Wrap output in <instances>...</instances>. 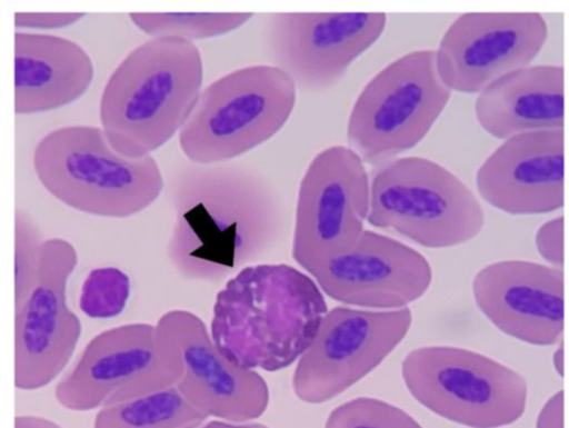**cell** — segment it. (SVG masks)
Returning <instances> with one entry per match:
<instances>
[{
	"mask_svg": "<svg viewBox=\"0 0 569 428\" xmlns=\"http://www.w3.org/2000/svg\"><path fill=\"white\" fill-rule=\"evenodd\" d=\"M130 296L127 272L113 267L93 269L82 285L80 309L91 319H112L127 309Z\"/></svg>",
	"mask_w": 569,
	"mask_h": 428,
	"instance_id": "cell-23",
	"label": "cell"
},
{
	"mask_svg": "<svg viewBox=\"0 0 569 428\" xmlns=\"http://www.w3.org/2000/svg\"><path fill=\"white\" fill-rule=\"evenodd\" d=\"M548 34L541 13L461 14L436 51L439 76L451 92L480 94L499 78L532 64Z\"/></svg>",
	"mask_w": 569,
	"mask_h": 428,
	"instance_id": "cell-14",
	"label": "cell"
},
{
	"mask_svg": "<svg viewBox=\"0 0 569 428\" xmlns=\"http://www.w3.org/2000/svg\"><path fill=\"white\" fill-rule=\"evenodd\" d=\"M94 66L79 43L53 34H14V112H51L89 91Z\"/></svg>",
	"mask_w": 569,
	"mask_h": 428,
	"instance_id": "cell-19",
	"label": "cell"
},
{
	"mask_svg": "<svg viewBox=\"0 0 569 428\" xmlns=\"http://www.w3.org/2000/svg\"><path fill=\"white\" fill-rule=\"evenodd\" d=\"M451 91L442 82L436 51H413L376 74L357 97L347 141L365 163L383 165L427 138L447 109Z\"/></svg>",
	"mask_w": 569,
	"mask_h": 428,
	"instance_id": "cell-8",
	"label": "cell"
},
{
	"mask_svg": "<svg viewBox=\"0 0 569 428\" xmlns=\"http://www.w3.org/2000/svg\"><path fill=\"white\" fill-rule=\"evenodd\" d=\"M208 417L177 386L100 410L93 428H199Z\"/></svg>",
	"mask_w": 569,
	"mask_h": 428,
	"instance_id": "cell-21",
	"label": "cell"
},
{
	"mask_svg": "<svg viewBox=\"0 0 569 428\" xmlns=\"http://www.w3.org/2000/svg\"><path fill=\"white\" fill-rule=\"evenodd\" d=\"M409 392L429 411L469 428H501L523 417L526 378L496 359L465 348L412 350L402 362Z\"/></svg>",
	"mask_w": 569,
	"mask_h": 428,
	"instance_id": "cell-7",
	"label": "cell"
},
{
	"mask_svg": "<svg viewBox=\"0 0 569 428\" xmlns=\"http://www.w3.org/2000/svg\"><path fill=\"white\" fill-rule=\"evenodd\" d=\"M536 428H565V391H557L549 397L539 411Z\"/></svg>",
	"mask_w": 569,
	"mask_h": 428,
	"instance_id": "cell-28",
	"label": "cell"
},
{
	"mask_svg": "<svg viewBox=\"0 0 569 428\" xmlns=\"http://www.w3.org/2000/svg\"><path fill=\"white\" fill-rule=\"evenodd\" d=\"M535 245L538 255L547 262V266L563 269L565 217L558 216L542 223L536 232Z\"/></svg>",
	"mask_w": 569,
	"mask_h": 428,
	"instance_id": "cell-26",
	"label": "cell"
},
{
	"mask_svg": "<svg viewBox=\"0 0 569 428\" xmlns=\"http://www.w3.org/2000/svg\"><path fill=\"white\" fill-rule=\"evenodd\" d=\"M77 266L79 252L69 240L43 241L37 283L16 308L14 386L19 391L51 385L74 355L82 324L70 308L67 290Z\"/></svg>",
	"mask_w": 569,
	"mask_h": 428,
	"instance_id": "cell-12",
	"label": "cell"
},
{
	"mask_svg": "<svg viewBox=\"0 0 569 428\" xmlns=\"http://www.w3.org/2000/svg\"><path fill=\"white\" fill-rule=\"evenodd\" d=\"M368 221L423 248L448 249L479 237L486 213L477 195L456 173L436 161L409 156L375 172Z\"/></svg>",
	"mask_w": 569,
	"mask_h": 428,
	"instance_id": "cell-6",
	"label": "cell"
},
{
	"mask_svg": "<svg viewBox=\"0 0 569 428\" xmlns=\"http://www.w3.org/2000/svg\"><path fill=\"white\" fill-rule=\"evenodd\" d=\"M308 275L328 297L373 310L408 308L427 293L432 281L430 262L419 251L370 230Z\"/></svg>",
	"mask_w": 569,
	"mask_h": 428,
	"instance_id": "cell-16",
	"label": "cell"
},
{
	"mask_svg": "<svg viewBox=\"0 0 569 428\" xmlns=\"http://www.w3.org/2000/svg\"><path fill=\"white\" fill-rule=\"evenodd\" d=\"M179 378L176 350L158 325H122L91 339L54 397L64 410L100 411L177 386Z\"/></svg>",
	"mask_w": 569,
	"mask_h": 428,
	"instance_id": "cell-9",
	"label": "cell"
},
{
	"mask_svg": "<svg viewBox=\"0 0 569 428\" xmlns=\"http://www.w3.org/2000/svg\"><path fill=\"white\" fill-rule=\"evenodd\" d=\"M168 257L181 277L219 283L286 237L284 203L262 171L236 161L190 163L171 182Z\"/></svg>",
	"mask_w": 569,
	"mask_h": 428,
	"instance_id": "cell-1",
	"label": "cell"
},
{
	"mask_svg": "<svg viewBox=\"0 0 569 428\" xmlns=\"http://www.w3.org/2000/svg\"><path fill=\"white\" fill-rule=\"evenodd\" d=\"M489 206L509 216H542L565 207V130L513 136L476 175Z\"/></svg>",
	"mask_w": 569,
	"mask_h": 428,
	"instance_id": "cell-18",
	"label": "cell"
},
{
	"mask_svg": "<svg viewBox=\"0 0 569 428\" xmlns=\"http://www.w3.org/2000/svg\"><path fill=\"white\" fill-rule=\"evenodd\" d=\"M327 313L312 277L286 265H254L219 291L209 332L230 361L277 372L305 355Z\"/></svg>",
	"mask_w": 569,
	"mask_h": 428,
	"instance_id": "cell-2",
	"label": "cell"
},
{
	"mask_svg": "<svg viewBox=\"0 0 569 428\" xmlns=\"http://www.w3.org/2000/svg\"><path fill=\"white\" fill-rule=\"evenodd\" d=\"M371 180L346 146L316 156L299 185L292 257L307 272L356 245L369 220Z\"/></svg>",
	"mask_w": 569,
	"mask_h": 428,
	"instance_id": "cell-10",
	"label": "cell"
},
{
	"mask_svg": "<svg viewBox=\"0 0 569 428\" xmlns=\"http://www.w3.org/2000/svg\"><path fill=\"white\" fill-rule=\"evenodd\" d=\"M478 123L493 138L565 130V67L530 64L508 73L478 94Z\"/></svg>",
	"mask_w": 569,
	"mask_h": 428,
	"instance_id": "cell-20",
	"label": "cell"
},
{
	"mask_svg": "<svg viewBox=\"0 0 569 428\" xmlns=\"http://www.w3.org/2000/svg\"><path fill=\"white\" fill-rule=\"evenodd\" d=\"M131 22L152 38L178 37L194 42L238 31L253 13H131Z\"/></svg>",
	"mask_w": 569,
	"mask_h": 428,
	"instance_id": "cell-22",
	"label": "cell"
},
{
	"mask_svg": "<svg viewBox=\"0 0 569 428\" xmlns=\"http://www.w3.org/2000/svg\"><path fill=\"white\" fill-rule=\"evenodd\" d=\"M325 428H423L412 416L397 406L376 400L356 398L337 407L328 416Z\"/></svg>",
	"mask_w": 569,
	"mask_h": 428,
	"instance_id": "cell-25",
	"label": "cell"
},
{
	"mask_svg": "<svg viewBox=\"0 0 569 428\" xmlns=\"http://www.w3.org/2000/svg\"><path fill=\"white\" fill-rule=\"evenodd\" d=\"M14 428H63L50 418L40 416H17L14 420Z\"/></svg>",
	"mask_w": 569,
	"mask_h": 428,
	"instance_id": "cell-29",
	"label": "cell"
},
{
	"mask_svg": "<svg viewBox=\"0 0 569 428\" xmlns=\"http://www.w3.org/2000/svg\"><path fill=\"white\" fill-rule=\"evenodd\" d=\"M33 168L42 187L64 206L89 216L127 219L156 202L166 181L152 156L128 159L101 128L71 125L38 142Z\"/></svg>",
	"mask_w": 569,
	"mask_h": 428,
	"instance_id": "cell-4",
	"label": "cell"
},
{
	"mask_svg": "<svg viewBox=\"0 0 569 428\" xmlns=\"http://www.w3.org/2000/svg\"><path fill=\"white\" fill-rule=\"evenodd\" d=\"M84 13H14V26L18 29H37L52 31L80 22Z\"/></svg>",
	"mask_w": 569,
	"mask_h": 428,
	"instance_id": "cell-27",
	"label": "cell"
},
{
	"mask_svg": "<svg viewBox=\"0 0 569 428\" xmlns=\"http://www.w3.org/2000/svg\"><path fill=\"white\" fill-rule=\"evenodd\" d=\"M43 239L34 219L23 209L14 219V308L24 303L40 275Z\"/></svg>",
	"mask_w": 569,
	"mask_h": 428,
	"instance_id": "cell-24",
	"label": "cell"
},
{
	"mask_svg": "<svg viewBox=\"0 0 569 428\" xmlns=\"http://www.w3.org/2000/svg\"><path fill=\"white\" fill-rule=\"evenodd\" d=\"M476 305L500 332L538 347L561 344L565 271L528 260H501L472 280Z\"/></svg>",
	"mask_w": 569,
	"mask_h": 428,
	"instance_id": "cell-17",
	"label": "cell"
},
{
	"mask_svg": "<svg viewBox=\"0 0 569 428\" xmlns=\"http://www.w3.org/2000/svg\"><path fill=\"white\" fill-rule=\"evenodd\" d=\"M409 308H335L325 316L313 342L299 358L293 391L306 404L341 395L379 367L409 334Z\"/></svg>",
	"mask_w": 569,
	"mask_h": 428,
	"instance_id": "cell-11",
	"label": "cell"
},
{
	"mask_svg": "<svg viewBox=\"0 0 569 428\" xmlns=\"http://www.w3.org/2000/svg\"><path fill=\"white\" fill-rule=\"evenodd\" d=\"M204 82V63L194 42L151 38L128 54L106 83L101 129L111 148L143 159L184 128Z\"/></svg>",
	"mask_w": 569,
	"mask_h": 428,
	"instance_id": "cell-3",
	"label": "cell"
},
{
	"mask_svg": "<svg viewBox=\"0 0 569 428\" xmlns=\"http://www.w3.org/2000/svg\"><path fill=\"white\" fill-rule=\"evenodd\" d=\"M180 365L177 387L208 418L252 422L269 405V388L256 371L238 366L221 352L201 318L173 309L158 322Z\"/></svg>",
	"mask_w": 569,
	"mask_h": 428,
	"instance_id": "cell-15",
	"label": "cell"
},
{
	"mask_svg": "<svg viewBox=\"0 0 569 428\" xmlns=\"http://www.w3.org/2000/svg\"><path fill=\"white\" fill-rule=\"evenodd\" d=\"M386 24L385 13H274L268 21L269 52L298 90L322 92L343 80Z\"/></svg>",
	"mask_w": 569,
	"mask_h": 428,
	"instance_id": "cell-13",
	"label": "cell"
},
{
	"mask_svg": "<svg viewBox=\"0 0 569 428\" xmlns=\"http://www.w3.org/2000/svg\"><path fill=\"white\" fill-rule=\"evenodd\" d=\"M199 428H269L263 424L258 422H228V421H210L200 426Z\"/></svg>",
	"mask_w": 569,
	"mask_h": 428,
	"instance_id": "cell-30",
	"label": "cell"
},
{
	"mask_svg": "<svg viewBox=\"0 0 569 428\" xmlns=\"http://www.w3.org/2000/svg\"><path fill=\"white\" fill-rule=\"evenodd\" d=\"M552 366L556 374L563 378L565 377V344L563 340L561 344H558L553 356H552Z\"/></svg>",
	"mask_w": 569,
	"mask_h": 428,
	"instance_id": "cell-31",
	"label": "cell"
},
{
	"mask_svg": "<svg viewBox=\"0 0 569 428\" xmlns=\"http://www.w3.org/2000/svg\"><path fill=\"white\" fill-rule=\"evenodd\" d=\"M298 89L274 64L239 68L201 91L179 132L180 149L198 165L233 161L274 138L295 111Z\"/></svg>",
	"mask_w": 569,
	"mask_h": 428,
	"instance_id": "cell-5",
	"label": "cell"
}]
</instances>
